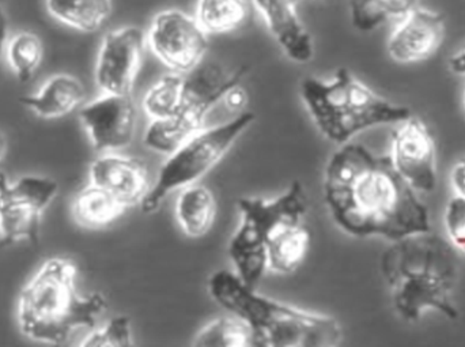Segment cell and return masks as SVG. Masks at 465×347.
Segmentation results:
<instances>
[{
    "label": "cell",
    "instance_id": "22",
    "mask_svg": "<svg viewBox=\"0 0 465 347\" xmlns=\"http://www.w3.org/2000/svg\"><path fill=\"white\" fill-rule=\"evenodd\" d=\"M417 5L418 0H349L350 19L355 29L371 33L399 21Z\"/></svg>",
    "mask_w": 465,
    "mask_h": 347
},
{
    "label": "cell",
    "instance_id": "12",
    "mask_svg": "<svg viewBox=\"0 0 465 347\" xmlns=\"http://www.w3.org/2000/svg\"><path fill=\"white\" fill-rule=\"evenodd\" d=\"M391 160L401 177L417 193H431L437 187V147L428 125L411 116L399 123L392 134Z\"/></svg>",
    "mask_w": 465,
    "mask_h": 347
},
{
    "label": "cell",
    "instance_id": "19",
    "mask_svg": "<svg viewBox=\"0 0 465 347\" xmlns=\"http://www.w3.org/2000/svg\"><path fill=\"white\" fill-rule=\"evenodd\" d=\"M217 209L214 193L206 185L195 183L180 193L176 201V220L188 237L199 239L212 231Z\"/></svg>",
    "mask_w": 465,
    "mask_h": 347
},
{
    "label": "cell",
    "instance_id": "18",
    "mask_svg": "<svg viewBox=\"0 0 465 347\" xmlns=\"http://www.w3.org/2000/svg\"><path fill=\"white\" fill-rule=\"evenodd\" d=\"M127 210L116 196L93 183L76 193L71 206L75 223L90 231H97L112 225L124 215Z\"/></svg>",
    "mask_w": 465,
    "mask_h": 347
},
{
    "label": "cell",
    "instance_id": "7",
    "mask_svg": "<svg viewBox=\"0 0 465 347\" xmlns=\"http://www.w3.org/2000/svg\"><path fill=\"white\" fill-rule=\"evenodd\" d=\"M254 120L253 112L243 111L223 124L203 128L180 144L161 166L157 180L142 202V212H157L171 193L198 183L223 161Z\"/></svg>",
    "mask_w": 465,
    "mask_h": 347
},
{
    "label": "cell",
    "instance_id": "5",
    "mask_svg": "<svg viewBox=\"0 0 465 347\" xmlns=\"http://www.w3.org/2000/svg\"><path fill=\"white\" fill-rule=\"evenodd\" d=\"M300 93L320 133L339 146L369 128L399 124L412 114L409 106L385 100L347 68L327 81L303 79Z\"/></svg>",
    "mask_w": 465,
    "mask_h": 347
},
{
    "label": "cell",
    "instance_id": "30",
    "mask_svg": "<svg viewBox=\"0 0 465 347\" xmlns=\"http://www.w3.org/2000/svg\"><path fill=\"white\" fill-rule=\"evenodd\" d=\"M450 187L459 198L465 199V157L453 164L450 174Z\"/></svg>",
    "mask_w": 465,
    "mask_h": 347
},
{
    "label": "cell",
    "instance_id": "4",
    "mask_svg": "<svg viewBox=\"0 0 465 347\" xmlns=\"http://www.w3.org/2000/svg\"><path fill=\"white\" fill-rule=\"evenodd\" d=\"M209 293L223 310L248 324L253 347H335L343 340L341 323L332 316L262 296L229 270L210 277Z\"/></svg>",
    "mask_w": 465,
    "mask_h": 347
},
{
    "label": "cell",
    "instance_id": "25",
    "mask_svg": "<svg viewBox=\"0 0 465 347\" xmlns=\"http://www.w3.org/2000/svg\"><path fill=\"white\" fill-rule=\"evenodd\" d=\"M185 76L172 73L161 76L143 97V111L153 120L171 119L179 111L184 92Z\"/></svg>",
    "mask_w": 465,
    "mask_h": 347
},
{
    "label": "cell",
    "instance_id": "27",
    "mask_svg": "<svg viewBox=\"0 0 465 347\" xmlns=\"http://www.w3.org/2000/svg\"><path fill=\"white\" fill-rule=\"evenodd\" d=\"M82 347H131L134 346L133 327L128 316H116L101 329L92 330L84 338Z\"/></svg>",
    "mask_w": 465,
    "mask_h": 347
},
{
    "label": "cell",
    "instance_id": "28",
    "mask_svg": "<svg viewBox=\"0 0 465 347\" xmlns=\"http://www.w3.org/2000/svg\"><path fill=\"white\" fill-rule=\"evenodd\" d=\"M447 237L459 253H465V199L453 196L444 215Z\"/></svg>",
    "mask_w": 465,
    "mask_h": 347
},
{
    "label": "cell",
    "instance_id": "33",
    "mask_svg": "<svg viewBox=\"0 0 465 347\" xmlns=\"http://www.w3.org/2000/svg\"><path fill=\"white\" fill-rule=\"evenodd\" d=\"M8 149V142L7 138H5V134L0 131V163L5 160V153H7Z\"/></svg>",
    "mask_w": 465,
    "mask_h": 347
},
{
    "label": "cell",
    "instance_id": "23",
    "mask_svg": "<svg viewBox=\"0 0 465 347\" xmlns=\"http://www.w3.org/2000/svg\"><path fill=\"white\" fill-rule=\"evenodd\" d=\"M248 0H199L196 21L207 35H226L245 24Z\"/></svg>",
    "mask_w": 465,
    "mask_h": 347
},
{
    "label": "cell",
    "instance_id": "8",
    "mask_svg": "<svg viewBox=\"0 0 465 347\" xmlns=\"http://www.w3.org/2000/svg\"><path fill=\"white\" fill-rule=\"evenodd\" d=\"M246 68L226 73L218 64L202 63L185 76L179 111L166 120H153L144 135V144L154 152L171 154L191 136L203 130L212 109L223 101L226 90L240 84Z\"/></svg>",
    "mask_w": 465,
    "mask_h": 347
},
{
    "label": "cell",
    "instance_id": "6",
    "mask_svg": "<svg viewBox=\"0 0 465 347\" xmlns=\"http://www.w3.org/2000/svg\"><path fill=\"white\" fill-rule=\"evenodd\" d=\"M238 209L241 223L229 243V256L235 274L246 286L256 289L268 270V240L282 226L302 223L309 199L302 183L292 182L276 198H241Z\"/></svg>",
    "mask_w": 465,
    "mask_h": 347
},
{
    "label": "cell",
    "instance_id": "15",
    "mask_svg": "<svg viewBox=\"0 0 465 347\" xmlns=\"http://www.w3.org/2000/svg\"><path fill=\"white\" fill-rule=\"evenodd\" d=\"M90 183L105 188L127 209L141 206L149 193V169L141 158L105 153L90 165Z\"/></svg>",
    "mask_w": 465,
    "mask_h": 347
},
{
    "label": "cell",
    "instance_id": "2",
    "mask_svg": "<svg viewBox=\"0 0 465 347\" xmlns=\"http://www.w3.org/2000/svg\"><path fill=\"white\" fill-rule=\"evenodd\" d=\"M380 267L393 308L404 322H420L429 311L450 321L459 318L453 296L460 255L450 240L433 231L404 237L385 250Z\"/></svg>",
    "mask_w": 465,
    "mask_h": 347
},
{
    "label": "cell",
    "instance_id": "32",
    "mask_svg": "<svg viewBox=\"0 0 465 347\" xmlns=\"http://www.w3.org/2000/svg\"><path fill=\"white\" fill-rule=\"evenodd\" d=\"M8 38L7 14H5L3 0H0V55L5 52V41Z\"/></svg>",
    "mask_w": 465,
    "mask_h": 347
},
{
    "label": "cell",
    "instance_id": "14",
    "mask_svg": "<svg viewBox=\"0 0 465 347\" xmlns=\"http://www.w3.org/2000/svg\"><path fill=\"white\" fill-rule=\"evenodd\" d=\"M445 35V16L439 11L417 5L399 19L388 38L387 52L399 64L425 62L439 52Z\"/></svg>",
    "mask_w": 465,
    "mask_h": 347
},
{
    "label": "cell",
    "instance_id": "13",
    "mask_svg": "<svg viewBox=\"0 0 465 347\" xmlns=\"http://www.w3.org/2000/svg\"><path fill=\"white\" fill-rule=\"evenodd\" d=\"M79 119L93 147L101 153L125 149L135 138L138 109L133 94H106L82 106Z\"/></svg>",
    "mask_w": 465,
    "mask_h": 347
},
{
    "label": "cell",
    "instance_id": "3",
    "mask_svg": "<svg viewBox=\"0 0 465 347\" xmlns=\"http://www.w3.org/2000/svg\"><path fill=\"white\" fill-rule=\"evenodd\" d=\"M78 266L62 256L46 259L19 293L16 321L27 340L62 345L81 329H94L108 302L101 293L82 296Z\"/></svg>",
    "mask_w": 465,
    "mask_h": 347
},
{
    "label": "cell",
    "instance_id": "20",
    "mask_svg": "<svg viewBox=\"0 0 465 347\" xmlns=\"http://www.w3.org/2000/svg\"><path fill=\"white\" fill-rule=\"evenodd\" d=\"M311 233L301 223L282 226L267 243V269L276 274H292L305 261Z\"/></svg>",
    "mask_w": 465,
    "mask_h": 347
},
{
    "label": "cell",
    "instance_id": "16",
    "mask_svg": "<svg viewBox=\"0 0 465 347\" xmlns=\"http://www.w3.org/2000/svg\"><path fill=\"white\" fill-rule=\"evenodd\" d=\"M253 5L290 60L305 64L313 59V38L298 14L300 0H253Z\"/></svg>",
    "mask_w": 465,
    "mask_h": 347
},
{
    "label": "cell",
    "instance_id": "29",
    "mask_svg": "<svg viewBox=\"0 0 465 347\" xmlns=\"http://www.w3.org/2000/svg\"><path fill=\"white\" fill-rule=\"evenodd\" d=\"M226 108L231 112H243L248 105V93L240 84H234L231 89L226 90L223 98Z\"/></svg>",
    "mask_w": 465,
    "mask_h": 347
},
{
    "label": "cell",
    "instance_id": "34",
    "mask_svg": "<svg viewBox=\"0 0 465 347\" xmlns=\"http://www.w3.org/2000/svg\"><path fill=\"white\" fill-rule=\"evenodd\" d=\"M463 106H464V111H465V89L463 92Z\"/></svg>",
    "mask_w": 465,
    "mask_h": 347
},
{
    "label": "cell",
    "instance_id": "24",
    "mask_svg": "<svg viewBox=\"0 0 465 347\" xmlns=\"http://www.w3.org/2000/svg\"><path fill=\"white\" fill-rule=\"evenodd\" d=\"M8 67L19 82L25 84L35 76L44 59V44L35 33L22 30L5 41Z\"/></svg>",
    "mask_w": 465,
    "mask_h": 347
},
{
    "label": "cell",
    "instance_id": "17",
    "mask_svg": "<svg viewBox=\"0 0 465 347\" xmlns=\"http://www.w3.org/2000/svg\"><path fill=\"white\" fill-rule=\"evenodd\" d=\"M86 98V89L71 74L52 75L37 92L21 98L26 106L41 119H60L78 109Z\"/></svg>",
    "mask_w": 465,
    "mask_h": 347
},
{
    "label": "cell",
    "instance_id": "1",
    "mask_svg": "<svg viewBox=\"0 0 465 347\" xmlns=\"http://www.w3.org/2000/svg\"><path fill=\"white\" fill-rule=\"evenodd\" d=\"M324 201L333 223L350 236L391 243L431 231L430 213L393 166L362 144H341L324 172Z\"/></svg>",
    "mask_w": 465,
    "mask_h": 347
},
{
    "label": "cell",
    "instance_id": "11",
    "mask_svg": "<svg viewBox=\"0 0 465 347\" xmlns=\"http://www.w3.org/2000/svg\"><path fill=\"white\" fill-rule=\"evenodd\" d=\"M146 45L141 27H120L104 35L95 62V84L101 92L133 94Z\"/></svg>",
    "mask_w": 465,
    "mask_h": 347
},
{
    "label": "cell",
    "instance_id": "21",
    "mask_svg": "<svg viewBox=\"0 0 465 347\" xmlns=\"http://www.w3.org/2000/svg\"><path fill=\"white\" fill-rule=\"evenodd\" d=\"M49 15L71 29L94 33L111 16L112 0H45Z\"/></svg>",
    "mask_w": 465,
    "mask_h": 347
},
{
    "label": "cell",
    "instance_id": "10",
    "mask_svg": "<svg viewBox=\"0 0 465 347\" xmlns=\"http://www.w3.org/2000/svg\"><path fill=\"white\" fill-rule=\"evenodd\" d=\"M147 46L173 73L188 74L203 63L209 35L195 16L177 8L161 11L146 33Z\"/></svg>",
    "mask_w": 465,
    "mask_h": 347
},
{
    "label": "cell",
    "instance_id": "9",
    "mask_svg": "<svg viewBox=\"0 0 465 347\" xmlns=\"http://www.w3.org/2000/svg\"><path fill=\"white\" fill-rule=\"evenodd\" d=\"M59 193V183L51 177L26 174L8 182L0 172V243L13 245L40 239L45 210Z\"/></svg>",
    "mask_w": 465,
    "mask_h": 347
},
{
    "label": "cell",
    "instance_id": "26",
    "mask_svg": "<svg viewBox=\"0 0 465 347\" xmlns=\"http://www.w3.org/2000/svg\"><path fill=\"white\" fill-rule=\"evenodd\" d=\"M196 347H253L248 324L238 316L214 319L193 338Z\"/></svg>",
    "mask_w": 465,
    "mask_h": 347
},
{
    "label": "cell",
    "instance_id": "31",
    "mask_svg": "<svg viewBox=\"0 0 465 347\" xmlns=\"http://www.w3.org/2000/svg\"><path fill=\"white\" fill-rule=\"evenodd\" d=\"M448 65H450V70L452 71L453 74L465 75V45L458 49V51L450 57Z\"/></svg>",
    "mask_w": 465,
    "mask_h": 347
}]
</instances>
